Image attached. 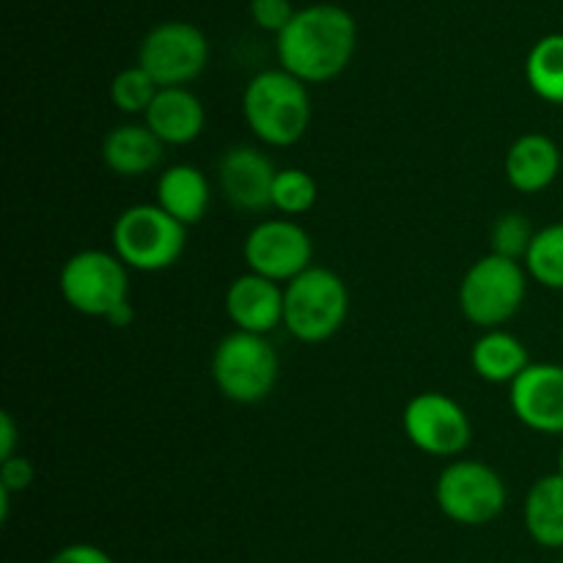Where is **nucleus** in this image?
<instances>
[{"label": "nucleus", "mask_w": 563, "mask_h": 563, "mask_svg": "<svg viewBox=\"0 0 563 563\" xmlns=\"http://www.w3.org/2000/svg\"><path fill=\"white\" fill-rule=\"evenodd\" d=\"M561 563H563V559H561Z\"/></svg>", "instance_id": "nucleus-31"}, {"label": "nucleus", "mask_w": 563, "mask_h": 563, "mask_svg": "<svg viewBox=\"0 0 563 563\" xmlns=\"http://www.w3.org/2000/svg\"><path fill=\"white\" fill-rule=\"evenodd\" d=\"M49 563H113V559L97 544H69V548L58 550Z\"/></svg>", "instance_id": "nucleus-28"}, {"label": "nucleus", "mask_w": 563, "mask_h": 563, "mask_svg": "<svg viewBox=\"0 0 563 563\" xmlns=\"http://www.w3.org/2000/svg\"><path fill=\"white\" fill-rule=\"evenodd\" d=\"M225 313L236 330L273 333L284 324V286L258 273L240 275L225 291Z\"/></svg>", "instance_id": "nucleus-14"}, {"label": "nucleus", "mask_w": 563, "mask_h": 563, "mask_svg": "<svg viewBox=\"0 0 563 563\" xmlns=\"http://www.w3.org/2000/svg\"><path fill=\"white\" fill-rule=\"evenodd\" d=\"M209 181L192 165H170L157 179V203L179 223L192 225L203 220L209 209Z\"/></svg>", "instance_id": "nucleus-18"}, {"label": "nucleus", "mask_w": 563, "mask_h": 563, "mask_svg": "<svg viewBox=\"0 0 563 563\" xmlns=\"http://www.w3.org/2000/svg\"><path fill=\"white\" fill-rule=\"evenodd\" d=\"M159 82L141 64L126 66L110 82V99L121 113H146L159 91Z\"/></svg>", "instance_id": "nucleus-23"}, {"label": "nucleus", "mask_w": 563, "mask_h": 563, "mask_svg": "<svg viewBox=\"0 0 563 563\" xmlns=\"http://www.w3.org/2000/svg\"><path fill=\"white\" fill-rule=\"evenodd\" d=\"M187 225L170 218L159 203L124 209L113 225V253L132 269L159 273L174 267L185 253Z\"/></svg>", "instance_id": "nucleus-4"}, {"label": "nucleus", "mask_w": 563, "mask_h": 563, "mask_svg": "<svg viewBox=\"0 0 563 563\" xmlns=\"http://www.w3.org/2000/svg\"><path fill=\"white\" fill-rule=\"evenodd\" d=\"M528 537L548 550H563V476H542L526 498Z\"/></svg>", "instance_id": "nucleus-20"}, {"label": "nucleus", "mask_w": 563, "mask_h": 563, "mask_svg": "<svg viewBox=\"0 0 563 563\" xmlns=\"http://www.w3.org/2000/svg\"><path fill=\"white\" fill-rule=\"evenodd\" d=\"M278 352L267 335L234 330L212 355V379L225 399L236 405H256L273 394L278 383Z\"/></svg>", "instance_id": "nucleus-5"}, {"label": "nucleus", "mask_w": 563, "mask_h": 563, "mask_svg": "<svg viewBox=\"0 0 563 563\" xmlns=\"http://www.w3.org/2000/svg\"><path fill=\"white\" fill-rule=\"evenodd\" d=\"M317 203V181L300 168H286L275 174L273 207L284 214H302Z\"/></svg>", "instance_id": "nucleus-24"}, {"label": "nucleus", "mask_w": 563, "mask_h": 563, "mask_svg": "<svg viewBox=\"0 0 563 563\" xmlns=\"http://www.w3.org/2000/svg\"><path fill=\"white\" fill-rule=\"evenodd\" d=\"M559 473L563 476V445H561V451H559Z\"/></svg>", "instance_id": "nucleus-30"}, {"label": "nucleus", "mask_w": 563, "mask_h": 563, "mask_svg": "<svg viewBox=\"0 0 563 563\" xmlns=\"http://www.w3.org/2000/svg\"><path fill=\"white\" fill-rule=\"evenodd\" d=\"M357 47L355 16L335 3H313L295 11L275 36L280 69L302 82H328L352 64Z\"/></svg>", "instance_id": "nucleus-1"}, {"label": "nucleus", "mask_w": 563, "mask_h": 563, "mask_svg": "<svg viewBox=\"0 0 563 563\" xmlns=\"http://www.w3.org/2000/svg\"><path fill=\"white\" fill-rule=\"evenodd\" d=\"M275 174L278 170L273 159L253 146H231L218 163L220 190L240 212H262L273 207Z\"/></svg>", "instance_id": "nucleus-13"}, {"label": "nucleus", "mask_w": 563, "mask_h": 563, "mask_svg": "<svg viewBox=\"0 0 563 563\" xmlns=\"http://www.w3.org/2000/svg\"><path fill=\"white\" fill-rule=\"evenodd\" d=\"M308 82L286 69L258 71L242 93V113L247 126L267 146H291L311 124Z\"/></svg>", "instance_id": "nucleus-2"}, {"label": "nucleus", "mask_w": 563, "mask_h": 563, "mask_svg": "<svg viewBox=\"0 0 563 563\" xmlns=\"http://www.w3.org/2000/svg\"><path fill=\"white\" fill-rule=\"evenodd\" d=\"M434 498L449 520L460 526H487L506 509V484L495 467L460 460L440 473Z\"/></svg>", "instance_id": "nucleus-8"}, {"label": "nucleus", "mask_w": 563, "mask_h": 563, "mask_svg": "<svg viewBox=\"0 0 563 563\" xmlns=\"http://www.w3.org/2000/svg\"><path fill=\"white\" fill-rule=\"evenodd\" d=\"M405 434L429 456H456L471 445V418L451 396L427 390L405 407Z\"/></svg>", "instance_id": "nucleus-10"}, {"label": "nucleus", "mask_w": 563, "mask_h": 563, "mask_svg": "<svg viewBox=\"0 0 563 563\" xmlns=\"http://www.w3.org/2000/svg\"><path fill=\"white\" fill-rule=\"evenodd\" d=\"M165 143L146 124H121L102 141V159L115 176H143L163 159Z\"/></svg>", "instance_id": "nucleus-17"}, {"label": "nucleus", "mask_w": 563, "mask_h": 563, "mask_svg": "<svg viewBox=\"0 0 563 563\" xmlns=\"http://www.w3.org/2000/svg\"><path fill=\"white\" fill-rule=\"evenodd\" d=\"M533 225L528 223V218H522L520 212H506L500 214L498 223L493 225V253L506 258H517V262H526L528 247L533 242Z\"/></svg>", "instance_id": "nucleus-25"}, {"label": "nucleus", "mask_w": 563, "mask_h": 563, "mask_svg": "<svg viewBox=\"0 0 563 563\" xmlns=\"http://www.w3.org/2000/svg\"><path fill=\"white\" fill-rule=\"evenodd\" d=\"M528 278L517 258L489 256L478 258L465 273L460 286V308L467 322L493 330L509 322L526 300Z\"/></svg>", "instance_id": "nucleus-6"}, {"label": "nucleus", "mask_w": 563, "mask_h": 563, "mask_svg": "<svg viewBox=\"0 0 563 563\" xmlns=\"http://www.w3.org/2000/svg\"><path fill=\"white\" fill-rule=\"evenodd\" d=\"M526 269L537 284L563 291V223H553L533 234Z\"/></svg>", "instance_id": "nucleus-22"}, {"label": "nucleus", "mask_w": 563, "mask_h": 563, "mask_svg": "<svg viewBox=\"0 0 563 563\" xmlns=\"http://www.w3.org/2000/svg\"><path fill=\"white\" fill-rule=\"evenodd\" d=\"M137 64L163 88L187 86L207 69L209 42L201 27L192 22H159L143 36Z\"/></svg>", "instance_id": "nucleus-9"}, {"label": "nucleus", "mask_w": 563, "mask_h": 563, "mask_svg": "<svg viewBox=\"0 0 563 563\" xmlns=\"http://www.w3.org/2000/svg\"><path fill=\"white\" fill-rule=\"evenodd\" d=\"M561 152L553 137L528 132L511 143L506 154V179L520 192H542L559 179Z\"/></svg>", "instance_id": "nucleus-16"}, {"label": "nucleus", "mask_w": 563, "mask_h": 563, "mask_svg": "<svg viewBox=\"0 0 563 563\" xmlns=\"http://www.w3.org/2000/svg\"><path fill=\"white\" fill-rule=\"evenodd\" d=\"M511 410L528 429L542 434H563V366L528 363L511 383Z\"/></svg>", "instance_id": "nucleus-12"}, {"label": "nucleus", "mask_w": 563, "mask_h": 563, "mask_svg": "<svg viewBox=\"0 0 563 563\" xmlns=\"http://www.w3.org/2000/svg\"><path fill=\"white\" fill-rule=\"evenodd\" d=\"M251 16L262 31L278 36L295 16V5H291V0H251Z\"/></svg>", "instance_id": "nucleus-26"}, {"label": "nucleus", "mask_w": 563, "mask_h": 563, "mask_svg": "<svg viewBox=\"0 0 563 563\" xmlns=\"http://www.w3.org/2000/svg\"><path fill=\"white\" fill-rule=\"evenodd\" d=\"M36 478V471H33V462L27 456H9V460L0 462V487L9 489V493H22L27 489Z\"/></svg>", "instance_id": "nucleus-27"}, {"label": "nucleus", "mask_w": 563, "mask_h": 563, "mask_svg": "<svg viewBox=\"0 0 563 563\" xmlns=\"http://www.w3.org/2000/svg\"><path fill=\"white\" fill-rule=\"evenodd\" d=\"M471 363L478 377L500 385L515 383L531 361H528V350L517 335L493 328L473 344Z\"/></svg>", "instance_id": "nucleus-19"}, {"label": "nucleus", "mask_w": 563, "mask_h": 563, "mask_svg": "<svg viewBox=\"0 0 563 563\" xmlns=\"http://www.w3.org/2000/svg\"><path fill=\"white\" fill-rule=\"evenodd\" d=\"M526 75L539 99L563 104V33H550L533 44L526 60Z\"/></svg>", "instance_id": "nucleus-21"}, {"label": "nucleus", "mask_w": 563, "mask_h": 563, "mask_svg": "<svg viewBox=\"0 0 563 563\" xmlns=\"http://www.w3.org/2000/svg\"><path fill=\"white\" fill-rule=\"evenodd\" d=\"M126 264L108 251H80L66 258L60 269V295L66 306L86 317L104 319L130 302V275Z\"/></svg>", "instance_id": "nucleus-7"}, {"label": "nucleus", "mask_w": 563, "mask_h": 563, "mask_svg": "<svg viewBox=\"0 0 563 563\" xmlns=\"http://www.w3.org/2000/svg\"><path fill=\"white\" fill-rule=\"evenodd\" d=\"M346 313L350 291L333 269L308 267L284 286V324L297 341H328L346 322Z\"/></svg>", "instance_id": "nucleus-3"}, {"label": "nucleus", "mask_w": 563, "mask_h": 563, "mask_svg": "<svg viewBox=\"0 0 563 563\" xmlns=\"http://www.w3.org/2000/svg\"><path fill=\"white\" fill-rule=\"evenodd\" d=\"M14 449H16V423L14 418H11V412H3V416H0V462L14 456Z\"/></svg>", "instance_id": "nucleus-29"}, {"label": "nucleus", "mask_w": 563, "mask_h": 563, "mask_svg": "<svg viewBox=\"0 0 563 563\" xmlns=\"http://www.w3.org/2000/svg\"><path fill=\"white\" fill-rule=\"evenodd\" d=\"M242 253H245L251 273L278 280V284H289L302 269L311 267L313 245L308 231L295 220L273 218L258 223L245 236Z\"/></svg>", "instance_id": "nucleus-11"}, {"label": "nucleus", "mask_w": 563, "mask_h": 563, "mask_svg": "<svg viewBox=\"0 0 563 563\" xmlns=\"http://www.w3.org/2000/svg\"><path fill=\"white\" fill-rule=\"evenodd\" d=\"M143 119H146L143 124L159 141L170 143V146H181V143H190L201 135L207 113H203L201 99L187 86H165L159 88Z\"/></svg>", "instance_id": "nucleus-15"}]
</instances>
